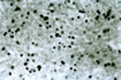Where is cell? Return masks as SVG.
<instances>
[{"label":"cell","mask_w":121,"mask_h":80,"mask_svg":"<svg viewBox=\"0 0 121 80\" xmlns=\"http://www.w3.org/2000/svg\"><path fill=\"white\" fill-rule=\"evenodd\" d=\"M2 76H5L6 78H16V71H12L6 69V71L2 70Z\"/></svg>","instance_id":"obj_1"},{"label":"cell","mask_w":121,"mask_h":80,"mask_svg":"<svg viewBox=\"0 0 121 80\" xmlns=\"http://www.w3.org/2000/svg\"><path fill=\"white\" fill-rule=\"evenodd\" d=\"M65 56L67 57V60L70 62V61H74V60H76V57H77V53H75V52H70V53H68L67 55L65 54Z\"/></svg>","instance_id":"obj_2"},{"label":"cell","mask_w":121,"mask_h":80,"mask_svg":"<svg viewBox=\"0 0 121 80\" xmlns=\"http://www.w3.org/2000/svg\"><path fill=\"white\" fill-rule=\"evenodd\" d=\"M30 10H31V13H32V16H34V17H38V15L42 13V11H40V9L37 8V7H34V8H31Z\"/></svg>","instance_id":"obj_3"},{"label":"cell","mask_w":121,"mask_h":80,"mask_svg":"<svg viewBox=\"0 0 121 80\" xmlns=\"http://www.w3.org/2000/svg\"><path fill=\"white\" fill-rule=\"evenodd\" d=\"M36 69H37V71H38V73H40V72H43L44 71V69H45V65L43 64V63H40V62H38L36 65Z\"/></svg>","instance_id":"obj_4"},{"label":"cell","mask_w":121,"mask_h":80,"mask_svg":"<svg viewBox=\"0 0 121 80\" xmlns=\"http://www.w3.org/2000/svg\"><path fill=\"white\" fill-rule=\"evenodd\" d=\"M16 78L17 79H27V74L24 73V71H16Z\"/></svg>","instance_id":"obj_5"},{"label":"cell","mask_w":121,"mask_h":80,"mask_svg":"<svg viewBox=\"0 0 121 80\" xmlns=\"http://www.w3.org/2000/svg\"><path fill=\"white\" fill-rule=\"evenodd\" d=\"M85 79H95V74H93L92 72L86 73V74H85Z\"/></svg>","instance_id":"obj_6"}]
</instances>
